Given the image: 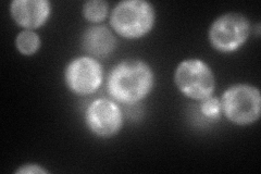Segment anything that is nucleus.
<instances>
[{"mask_svg": "<svg viewBox=\"0 0 261 174\" xmlns=\"http://www.w3.org/2000/svg\"><path fill=\"white\" fill-rule=\"evenodd\" d=\"M82 45L93 58H106L113 53L117 39L107 27L94 26L84 32Z\"/></svg>", "mask_w": 261, "mask_h": 174, "instance_id": "obj_9", "label": "nucleus"}, {"mask_svg": "<svg viewBox=\"0 0 261 174\" xmlns=\"http://www.w3.org/2000/svg\"><path fill=\"white\" fill-rule=\"evenodd\" d=\"M250 34V23L241 13L223 14L211 24L209 40L220 53H233L246 43Z\"/></svg>", "mask_w": 261, "mask_h": 174, "instance_id": "obj_5", "label": "nucleus"}, {"mask_svg": "<svg viewBox=\"0 0 261 174\" xmlns=\"http://www.w3.org/2000/svg\"><path fill=\"white\" fill-rule=\"evenodd\" d=\"M42 45L37 33L31 30H24L15 38V46L18 52L23 56L35 55Z\"/></svg>", "mask_w": 261, "mask_h": 174, "instance_id": "obj_10", "label": "nucleus"}, {"mask_svg": "<svg viewBox=\"0 0 261 174\" xmlns=\"http://www.w3.org/2000/svg\"><path fill=\"white\" fill-rule=\"evenodd\" d=\"M16 173H30V174H36V173H48V171L44 168L40 167L38 164H34V163H28L21 165V168H19L18 170L15 171Z\"/></svg>", "mask_w": 261, "mask_h": 174, "instance_id": "obj_13", "label": "nucleus"}, {"mask_svg": "<svg viewBox=\"0 0 261 174\" xmlns=\"http://www.w3.org/2000/svg\"><path fill=\"white\" fill-rule=\"evenodd\" d=\"M156 22V11L145 0H126L119 3L112 11L110 23L117 34L127 39L144 37Z\"/></svg>", "mask_w": 261, "mask_h": 174, "instance_id": "obj_2", "label": "nucleus"}, {"mask_svg": "<svg viewBox=\"0 0 261 174\" xmlns=\"http://www.w3.org/2000/svg\"><path fill=\"white\" fill-rule=\"evenodd\" d=\"M70 90L77 95H91L100 87L103 80L101 64L95 58L82 56L73 59L64 72Z\"/></svg>", "mask_w": 261, "mask_h": 174, "instance_id": "obj_6", "label": "nucleus"}, {"mask_svg": "<svg viewBox=\"0 0 261 174\" xmlns=\"http://www.w3.org/2000/svg\"><path fill=\"white\" fill-rule=\"evenodd\" d=\"M222 112L236 126H249L259 120L261 96L259 89L248 84L228 87L221 99Z\"/></svg>", "mask_w": 261, "mask_h": 174, "instance_id": "obj_3", "label": "nucleus"}, {"mask_svg": "<svg viewBox=\"0 0 261 174\" xmlns=\"http://www.w3.org/2000/svg\"><path fill=\"white\" fill-rule=\"evenodd\" d=\"M85 121L88 130L98 137L117 135L123 126L120 107L110 99L98 98L87 107Z\"/></svg>", "mask_w": 261, "mask_h": 174, "instance_id": "obj_7", "label": "nucleus"}, {"mask_svg": "<svg viewBox=\"0 0 261 174\" xmlns=\"http://www.w3.org/2000/svg\"><path fill=\"white\" fill-rule=\"evenodd\" d=\"M109 5L107 2L102 0H91L84 4L83 14L85 19L89 22L98 23L106 19L108 14Z\"/></svg>", "mask_w": 261, "mask_h": 174, "instance_id": "obj_11", "label": "nucleus"}, {"mask_svg": "<svg viewBox=\"0 0 261 174\" xmlns=\"http://www.w3.org/2000/svg\"><path fill=\"white\" fill-rule=\"evenodd\" d=\"M174 81L179 92L194 101L211 97L216 88L214 72L200 59H187L179 63L175 70Z\"/></svg>", "mask_w": 261, "mask_h": 174, "instance_id": "obj_4", "label": "nucleus"}, {"mask_svg": "<svg viewBox=\"0 0 261 174\" xmlns=\"http://www.w3.org/2000/svg\"><path fill=\"white\" fill-rule=\"evenodd\" d=\"M201 102L202 103L200 106V110L206 118L210 120H217L220 118V115H221L222 112L221 101H219L218 98L211 96L203 99Z\"/></svg>", "mask_w": 261, "mask_h": 174, "instance_id": "obj_12", "label": "nucleus"}, {"mask_svg": "<svg viewBox=\"0 0 261 174\" xmlns=\"http://www.w3.org/2000/svg\"><path fill=\"white\" fill-rule=\"evenodd\" d=\"M153 84L154 76L148 64L141 60H125L113 68L107 87L117 102L133 105L146 98Z\"/></svg>", "mask_w": 261, "mask_h": 174, "instance_id": "obj_1", "label": "nucleus"}, {"mask_svg": "<svg viewBox=\"0 0 261 174\" xmlns=\"http://www.w3.org/2000/svg\"><path fill=\"white\" fill-rule=\"evenodd\" d=\"M10 13L18 26L34 31L49 19L51 4L48 0H14L10 5Z\"/></svg>", "mask_w": 261, "mask_h": 174, "instance_id": "obj_8", "label": "nucleus"}]
</instances>
